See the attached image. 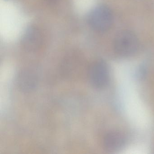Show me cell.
<instances>
[{"label": "cell", "instance_id": "cell-6", "mask_svg": "<svg viewBox=\"0 0 154 154\" xmlns=\"http://www.w3.org/2000/svg\"><path fill=\"white\" fill-rule=\"evenodd\" d=\"M103 146L107 150L117 151L124 146L126 139L124 135L117 131L106 133L103 138Z\"/></svg>", "mask_w": 154, "mask_h": 154}, {"label": "cell", "instance_id": "cell-3", "mask_svg": "<svg viewBox=\"0 0 154 154\" xmlns=\"http://www.w3.org/2000/svg\"><path fill=\"white\" fill-rule=\"evenodd\" d=\"M88 75L90 82L95 88H104L109 82V68L106 63L102 60L94 62L88 69Z\"/></svg>", "mask_w": 154, "mask_h": 154}, {"label": "cell", "instance_id": "cell-4", "mask_svg": "<svg viewBox=\"0 0 154 154\" xmlns=\"http://www.w3.org/2000/svg\"><path fill=\"white\" fill-rule=\"evenodd\" d=\"M43 36L40 30L35 27L27 29L21 39V45L26 50L35 51L42 45Z\"/></svg>", "mask_w": 154, "mask_h": 154}, {"label": "cell", "instance_id": "cell-5", "mask_svg": "<svg viewBox=\"0 0 154 154\" xmlns=\"http://www.w3.org/2000/svg\"><path fill=\"white\" fill-rule=\"evenodd\" d=\"M37 77L35 73L29 70H23L20 72L17 78V83L20 90L28 92L35 88Z\"/></svg>", "mask_w": 154, "mask_h": 154}, {"label": "cell", "instance_id": "cell-1", "mask_svg": "<svg viewBox=\"0 0 154 154\" xmlns=\"http://www.w3.org/2000/svg\"><path fill=\"white\" fill-rule=\"evenodd\" d=\"M88 22L91 26L96 31L105 32L110 28L113 23L112 12L107 6H98L91 11Z\"/></svg>", "mask_w": 154, "mask_h": 154}, {"label": "cell", "instance_id": "cell-7", "mask_svg": "<svg viewBox=\"0 0 154 154\" xmlns=\"http://www.w3.org/2000/svg\"><path fill=\"white\" fill-rule=\"evenodd\" d=\"M45 1L49 3H54L56 2L57 0H45Z\"/></svg>", "mask_w": 154, "mask_h": 154}, {"label": "cell", "instance_id": "cell-2", "mask_svg": "<svg viewBox=\"0 0 154 154\" xmlns=\"http://www.w3.org/2000/svg\"><path fill=\"white\" fill-rule=\"evenodd\" d=\"M138 40L131 31L124 30L118 34L114 39L115 52L123 57H128L136 53L138 47Z\"/></svg>", "mask_w": 154, "mask_h": 154}]
</instances>
